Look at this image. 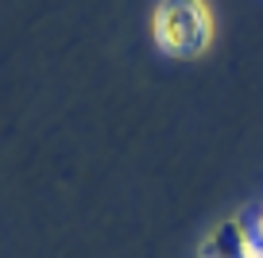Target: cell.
Masks as SVG:
<instances>
[{
    "instance_id": "obj_1",
    "label": "cell",
    "mask_w": 263,
    "mask_h": 258,
    "mask_svg": "<svg viewBox=\"0 0 263 258\" xmlns=\"http://www.w3.org/2000/svg\"><path fill=\"white\" fill-rule=\"evenodd\" d=\"M151 39L171 58H197L213 39L205 0H159L151 12Z\"/></svg>"
},
{
    "instance_id": "obj_2",
    "label": "cell",
    "mask_w": 263,
    "mask_h": 258,
    "mask_svg": "<svg viewBox=\"0 0 263 258\" xmlns=\"http://www.w3.org/2000/svg\"><path fill=\"white\" fill-rule=\"evenodd\" d=\"M248 227H252V235H255V243H259V247H263V208H259V212H255V216H252V220H248Z\"/></svg>"
}]
</instances>
